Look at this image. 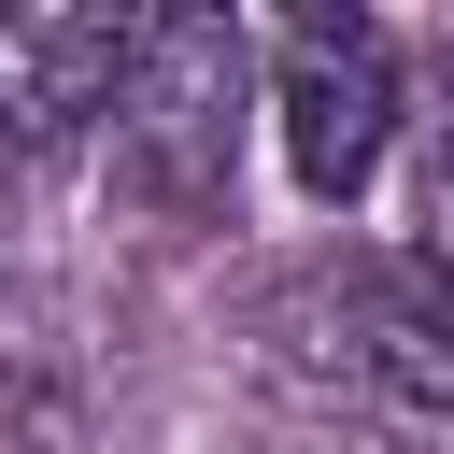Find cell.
Wrapping results in <instances>:
<instances>
[{"mask_svg":"<svg viewBox=\"0 0 454 454\" xmlns=\"http://www.w3.org/2000/svg\"><path fill=\"white\" fill-rule=\"evenodd\" d=\"M284 355L397 426H454V255L426 241H340L270 298Z\"/></svg>","mask_w":454,"mask_h":454,"instance_id":"1","label":"cell"},{"mask_svg":"<svg viewBox=\"0 0 454 454\" xmlns=\"http://www.w3.org/2000/svg\"><path fill=\"white\" fill-rule=\"evenodd\" d=\"M255 114L284 142V184L312 213H355L383 184V156L411 142V57L369 14H284V28H255Z\"/></svg>","mask_w":454,"mask_h":454,"instance_id":"2","label":"cell"},{"mask_svg":"<svg viewBox=\"0 0 454 454\" xmlns=\"http://www.w3.org/2000/svg\"><path fill=\"white\" fill-rule=\"evenodd\" d=\"M241 114H255V28H227V14H142L128 85L99 114L114 184L142 213H213L227 156H241Z\"/></svg>","mask_w":454,"mask_h":454,"instance_id":"3","label":"cell"},{"mask_svg":"<svg viewBox=\"0 0 454 454\" xmlns=\"http://www.w3.org/2000/svg\"><path fill=\"white\" fill-rule=\"evenodd\" d=\"M128 43L142 14H43V0H0V156L43 170L71 142H99L114 85H128Z\"/></svg>","mask_w":454,"mask_h":454,"instance_id":"4","label":"cell"},{"mask_svg":"<svg viewBox=\"0 0 454 454\" xmlns=\"http://www.w3.org/2000/svg\"><path fill=\"white\" fill-rule=\"evenodd\" d=\"M411 128H426V227H411V241H426V255H454V99H440V114H411Z\"/></svg>","mask_w":454,"mask_h":454,"instance_id":"5","label":"cell"},{"mask_svg":"<svg viewBox=\"0 0 454 454\" xmlns=\"http://www.w3.org/2000/svg\"><path fill=\"white\" fill-rule=\"evenodd\" d=\"M0 199H14V156H0Z\"/></svg>","mask_w":454,"mask_h":454,"instance_id":"6","label":"cell"}]
</instances>
